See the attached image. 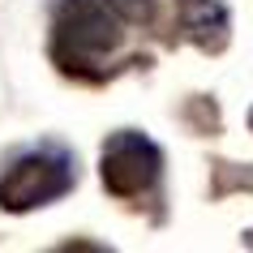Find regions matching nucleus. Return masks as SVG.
Wrapping results in <instances>:
<instances>
[{
	"instance_id": "nucleus-2",
	"label": "nucleus",
	"mask_w": 253,
	"mask_h": 253,
	"mask_svg": "<svg viewBox=\"0 0 253 253\" xmlns=\"http://www.w3.org/2000/svg\"><path fill=\"white\" fill-rule=\"evenodd\" d=\"M73 185H78V168H73L69 150L60 146L26 150L0 172V211H9V214L39 211L47 202L65 198Z\"/></svg>"
},
{
	"instance_id": "nucleus-1",
	"label": "nucleus",
	"mask_w": 253,
	"mask_h": 253,
	"mask_svg": "<svg viewBox=\"0 0 253 253\" xmlns=\"http://www.w3.org/2000/svg\"><path fill=\"white\" fill-rule=\"evenodd\" d=\"M52 30H56V60L65 73L90 65V60H103L125 39L120 17L103 0H56Z\"/></svg>"
},
{
	"instance_id": "nucleus-6",
	"label": "nucleus",
	"mask_w": 253,
	"mask_h": 253,
	"mask_svg": "<svg viewBox=\"0 0 253 253\" xmlns=\"http://www.w3.org/2000/svg\"><path fill=\"white\" fill-rule=\"evenodd\" d=\"M249 133H253V107H249Z\"/></svg>"
},
{
	"instance_id": "nucleus-4",
	"label": "nucleus",
	"mask_w": 253,
	"mask_h": 253,
	"mask_svg": "<svg viewBox=\"0 0 253 253\" xmlns=\"http://www.w3.org/2000/svg\"><path fill=\"white\" fill-rule=\"evenodd\" d=\"M189 39L202 52H219L227 43V9L219 0H189V17H185Z\"/></svg>"
},
{
	"instance_id": "nucleus-5",
	"label": "nucleus",
	"mask_w": 253,
	"mask_h": 253,
	"mask_svg": "<svg viewBox=\"0 0 253 253\" xmlns=\"http://www.w3.org/2000/svg\"><path fill=\"white\" fill-rule=\"evenodd\" d=\"M103 4L129 26H150L155 22V0H103Z\"/></svg>"
},
{
	"instance_id": "nucleus-3",
	"label": "nucleus",
	"mask_w": 253,
	"mask_h": 253,
	"mask_svg": "<svg viewBox=\"0 0 253 253\" xmlns=\"http://www.w3.org/2000/svg\"><path fill=\"white\" fill-rule=\"evenodd\" d=\"M163 172V150L137 129H116L99 155V180L112 198H137L146 193Z\"/></svg>"
}]
</instances>
